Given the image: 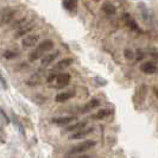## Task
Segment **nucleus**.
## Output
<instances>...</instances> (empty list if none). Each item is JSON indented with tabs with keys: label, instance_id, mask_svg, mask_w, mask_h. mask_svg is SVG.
Masks as SVG:
<instances>
[{
	"label": "nucleus",
	"instance_id": "f257e3e1",
	"mask_svg": "<svg viewBox=\"0 0 158 158\" xmlns=\"http://www.w3.org/2000/svg\"><path fill=\"white\" fill-rule=\"evenodd\" d=\"M96 142L95 140H86V142L81 143V144H77L76 146L71 148L70 151H69V156H76V155H81V153H85L86 151L90 150L92 148H94Z\"/></svg>",
	"mask_w": 158,
	"mask_h": 158
},
{
	"label": "nucleus",
	"instance_id": "f03ea898",
	"mask_svg": "<svg viewBox=\"0 0 158 158\" xmlns=\"http://www.w3.org/2000/svg\"><path fill=\"white\" fill-rule=\"evenodd\" d=\"M13 17H15V11L12 8H4L0 13V24L1 25L8 24Z\"/></svg>",
	"mask_w": 158,
	"mask_h": 158
},
{
	"label": "nucleus",
	"instance_id": "7ed1b4c3",
	"mask_svg": "<svg viewBox=\"0 0 158 158\" xmlns=\"http://www.w3.org/2000/svg\"><path fill=\"white\" fill-rule=\"evenodd\" d=\"M38 40H40L38 35H26L22 40V45L24 48H32L38 43Z\"/></svg>",
	"mask_w": 158,
	"mask_h": 158
},
{
	"label": "nucleus",
	"instance_id": "20e7f679",
	"mask_svg": "<svg viewBox=\"0 0 158 158\" xmlns=\"http://www.w3.org/2000/svg\"><path fill=\"white\" fill-rule=\"evenodd\" d=\"M70 74H68V73H61V74H58L57 76H56V83H57V87L58 88H62V87H65V86H68L69 85V82H70Z\"/></svg>",
	"mask_w": 158,
	"mask_h": 158
},
{
	"label": "nucleus",
	"instance_id": "39448f33",
	"mask_svg": "<svg viewBox=\"0 0 158 158\" xmlns=\"http://www.w3.org/2000/svg\"><path fill=\"white\" fill-rule=\"evenodd\" d=\"M52 48H54V42H52V40H43L40 45L37 47L36 50H37L42 56H44L43 54H44V52H47V51H50Z\"/></svg>",
	"mask_w": 158,
	"mask_h": 158
},
{
	"label": "nucleus",
	"instance_id": "423d86ee",
	"mask_svg": "<svg viewBox=\"0 0 158 158\" xmlns=\"http://www.w3.org/2000/svg\"><path fill=\"white\" fill-rule=\"evenodd\" d=\"M76 120L75 115H67V117H58V118H54L51 121L56 124V125H67V124H70L73 121Z\"/></svg>",
	"mask_w": 158,
	"mask_h": 158
},
{
	"label": "nucleus",
	"instance_id": "0eeeda50",
	"mask_svg": "<svg viewBox=\"0 0 158 158\" xmlns=\"http://www.w3.org/2000/svg\"><path fill=\"white\" fill-rule=\"evenodd\" d=\"M124 20H125V23L126 25L131 29V30H133V31H137L139 32L140 31V29H139V26H138V24L135 23V20L132 18V17L130 16L128 13H125L124 15Z\"/></svg>",
	"mask_w": 158,
	"mask_h": 158
},
{
	"label": "nucleus",
	"instance_id": "6e6552de",
	"mask_svg": "<svg viewBox=\"0 0 158 158\" xmlns=\"http://www.w3.org/2000/svg\"><path fill=\"white\" fill-rule=\"evenodd\" d=\"M140 69H142L143 73L150 75V74H155L157 71V65L155 63H152V62H145V63H143L140 65Z\"/></svg>",
	"mask_w": 158,
	"mask_h": 158
},
{
	"label": "nucleus",
	"instance_id": "1a4fd4ad",
	"mask_svg": "<svg viewBox=\"0 0 158 158\" xmlns=\"http://www.w3.org/2000/svg\"><path fill=\"white\" fill-rule=\"evenodd\" d=\"M93 132V128L90 127V128H87V130H81V131H77V132H74L73 135L69 137L70 139H82V138H85V137H87L88 135H90Z\"/></svg>",
	"mask_w": 158,
	"mask_h": 158
},
{
	"label": "nucleus",
	"instance_id": "9d476101",
	"mask_svg": "<svg viewBox=\"0 0 158 158\" xmlns=\"http://www.w3.org/2000/svg\"><path fill=\"white\" fill-rule=\"evenodd\" d=\"M74 95H75V92H63V93L56 95L55 101L56 102H64V101L69 100L70 98H73Z\"/></svg>",
	"mask_w": 158,
	"mask_h": 158
},
{
	"label": "nucleus",
	"instance_id": "9b49d317",
	"mask_svg": "<svg viewBox=\"0 0 158 158\" xmlns=\"http://www.w3.org/2000/svg\"><path fill=\"white\" fill-rule=\"evenodd\" d=\"M73 64V60L71 58H64L62 61H60L58 63L56 64L55 67H54V69L52 71H58V70H62V69H65L67 67H69Z\"/></svg>",
	"mask_w": 158,
	"mask_h": 158
},
{
	"label": "nucleus",
	"instance_id": "f8f14e48",
	"mask_svg": "<svg viewBox=\"0 0 158 158\" xmlns=\"http://www.w3.org/2000/svg\"><path fill=\"white\" fill-rule=\"evenodd\" d=\"M86 126H87V123H86V121H79V123H76V124H74V125L68 126L65 128V131H67V132H77V131L83 130Z\"/></svg>",
	"mask_w": 158,
	"mask_h": 158
},
{
	"label": "nucleus",
	"instance_id": "ddd939ff",
	"mask_svg": "<svg viewBox=\"0 0 158 158\" xmlns=\"http://www.w3.org/2000/svg\"><path fill=\"white\" fill-rule=\"evenodd\" d=\"M60 55V52L58 51H56L54 54H49V55H45L43 56V58H42V65H44V67H47L49 64H51L54 61L56 60V57Z\"/></svg>",
	"mask_w": 158,
	"mask_h": 158
},
{
	"label": "nucleus",
	"instance_id": "4468645a",
	"mask_svg": "<svg viewBox=\"0 0 158 158\" xmlns=\"http://www.w3.org/2000/svg\"><path fill=\"white\" fill-rule=\"evenodd\" d=\"M63 7L69 11V12H74L76 11L77 7V0H63Z\"/></svg>",
	"mask_w": 158,
	"mask_h": 158
},
{
	"label": "nucleus",
	"instance_id": "2eb2a0df",
	"mask_svg": "<svg viewBox=\"0 0 158 158\" xmlns=\"http://www.w3.org/2000/svg\"><path fill=\"white\" fill-rule=\"evenodd\" d=\"M101 10H102V12H105L108 16L115 13V6L113 4H111V2H105L102 6H101Z\"/></svg>",
	"mask_w": 158,
	"mask_h": 158
},
{
	"label": "nucleus",
	"instance_id": "dca6fc26",
	"mask_svg": "<svg viewBox=\"0 0 158 158\" xmlns=\"http://www.w3.org/2000/svg\"><path fill=\"white\" fill-rule=\"evenodd\" d=\"M100 105V101L99 100H96V99H93V100H90L89 102L83 107V112L86 111H90V110H93V108H95V107H98Z\"/></svg>",
	"mask_w": 158,
	"mask_h": 158
},
{
	"label": "nucleus",
	"instance_id": "f3484780",
	"mask_svg": "<svg viewBox=\"0 0 158 158\" xmlns=\"http://www.w3.org/2000/svg\"><path fill=\"white\" fill-rule=\"evenodd\" d=\"M110 114H111V111H110V110H100L96 114L93 115V119H103V118H106L107 115H110Z\"/></svg>",
	"mask_w": 158,
	"mask_h": 158
},
{
	"label": "nucleus",
	"instance_id": "a211bd4d",
	"mask_svg": "<svg viewBox=\"0 0 158 158\" xmlns=\"http://www.w3.org/2000/svg\"><path fill=\"white\" fill-rule=\"evenodd\" d=\"M32 29H33V26H32V25H29V26L26 25V26H23V27H20V29H19V31H17L16 37L23 36V35H25V36H26V32L31 31Z\"/></svg>",
	"mask_w": 158,
	"mask_h": 158
},
{
	"label": "nucleus",
	"instance_id": "6ab92c4d",
	"mask_svg": "<svg viewBox=\"0 0 158 158\" xmlns=\"http://www.w3.org/2000/svg\"><path fill=\"white\" fill-rule=\"evenodd\" d=\"M17 56V54L15 51H11V50H7V51H5L4 52V57L5 58H7V60H11V58H15Z\"/></svg>",
	"mask_w": 158,
	"mask_h": 158
},
{
	"label": "nucleus",
	"instance_id": "aec40b11",
	"mask_svg": "<svg viewBox=\"0 0 158 158\" xmlns=\"http://www.w3.org/2000/svg\"><path fill=\"white\" fill-rule=\"evenodd\" d=\"M40 57H42V55H40L37 50H35L33 52H31V55H30V61H36V60H38Z\"/></svg>",
	"mask_w": 158,
	"mask_h": 158
},
{
	"label": "nucleus",
	"instance_id": "412c9836",
	"mask_svg": "<svg viewBox=\"0 0 158 158\" xmlns=\"http://www.w3.org/2000/svg\"><path fill=\"white\" fill-rule=\"evenodd\" d=\"M125 57L127 60H132L133 58V52L130 51V50H125Z\"/></svg>",
	"mask_w": 158,
	"mask_h": 158
},
{
	"label": "nucleus",
	"instance_id": "4be33fe9",
	"mask_svg": "<svg viewBox=\"0 0 158 158\" xmlns=\"http://www.w3.org/2000/svg\"><path fill=\"white\" fill-rule=\"evenodd\" d=\"M0 81H1L2 88H4V89H7V86H6V81H5V80H4V77L1 76V74H0Z\"/></svg>",
	"mask_w": 158,
	"mask_h": 158
}]
</instances>
